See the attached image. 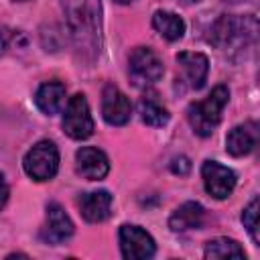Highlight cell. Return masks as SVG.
I'll use <instances>...</instances> for the list:
<instances>
[{"label":"cell","instance_id":"12","mask_svg":"<svg viewBox=\"0 0 260 260\" xmlns=\"http://www.w3.org/2000/svg\"><path fill=\"white\" fill-rule=\"evenodd\" d=\"M258 124L256 122H244L230 130L225 138V148L232 156H246L250 154L258 144Z\"/></svg>","mask_w":260,"mask_h":260},{"label":"cell","instance_id":"17","mask_svg":"<svg viewBox=\"0 0 260 260\" xmlns=\"http://www.w3.org/2000/svg\"><path fill=\"white\" fill-rule=\"evenodd\" d=\"M152 26L154 30L167 39V41H179L185 32V22L181 16H177L175 12H169V10H158L154 12L152 16Z\"/></svg>","mask_w":260,"mask_h":260},{"label":"cell","instance_id":"20","mask_svg":"<svg viewBox=\"0 0 260 260\" xmlns=\"http://www.w3.org/2000/svg\"><path fill=\"white\" fill-rule=\"evenodd\" d=\"M242 221H244L246 230L250 232L252 240L258 244V242H260V236H258V199H252L250 205L244 209V213H242Z\"/></svg>","mask_w":260,"mask_h":260},{"label":"cell","instance_id":"4","mask_svg":"<svg viewBox=\"0 0 260 260\" xmlns=\"http://www.w3.org/2000/svg\"><path fill=\"white\" fill-rule=\"evenodd\" d=\"M162 61L160 57L148 49V47H136L130 53V61H128V73L134 85L138 87H148L152 83H156L162 77Z\"/></svg>","mask_w":260,"mask_h":260},{"label":"cell","instance_id":"21","mask_svg":"<svg viewBox=\"0 0 260 260\" xmlns=\"http://www.w3.org/2000/svg\"><path fill=\"white\" fill-rule=\"evenodd\" d=\"M171 169H173V173H179V175H185L189 169H191V165H189V160L185 158V156H179V158H175L173 160V165H171Z\"/></svg>","mask_w":260,"mask_h":260},{"label":"cell","instance_id":"1","mask_svg":"<svg viewBox=\"0 0 260 260\" xmlns=\"http://www.w3.org/2000/svg\"><path fill=\"white\" fill-rule=\"evenodd\" d=\"M65 20L77 55L91 63L102 51V4L100 0H63Z\"/></svg>","mask_w":260,"mask_h":260},{"label":"cell","instance_id":"15","mask_svg":"<svg viewBox=\"0 0 260 260\" xmlns=\"http://www.w3.org/2000/svg\"><path fill=\"white\" fill-rule=\"evenodd\" d=\"M35 104L43 114H57L65 104V85L61 81H47L35 93Z\"/></svg>","mask_w":260,"mask_h":260},{"label":"cell","instance_id":"23","mask_svg":"<svg viewBox=\"0 0 260 260\" xmlns=\"http://www.w3.org/2000/svg\"><path fill=\"white\" fill-rule=\"evenodd\" d=\"M4 49H6V35H4L2 28H0V55L4 53Z\"/></svg>","mask_w":260,"mask_h":260},{"label":"cell","instance_id":"22","mask_svg":"<svg viewBox=\"0 0 260 260\" xmlns=\"http://www.w3.org/2000/svg\"><path fill=\"white\" fill-rule=\"evenodd\" d=\"M8 201V185H6V179L0 175V209L6 205Z\"/></svg>","mask_w":260,"mask_h":260},{"label":"cell","instance_id":"14","mask_svg":"<svg viewBox=\"0 0 260 260\" xmlns=\"http://www.w3.org/2000/svg\"><path fill=\"white\" fill-rule=\"evenodd\" d=\"M250 20H246V18H234V16H221L213 24L211 41L217 47H228V45H232L236 41H246V32H248L246 24Z\"/></svg>","mask_w":260,"mask_h":260},{"label":"cell","instance_id":"6","mask_svg":"<svg viewBox=\"0 0 260 260\" xmlns=\"http://www.w3.org/2000/svg\"><path fill=\"white\" fill-rule=\"evenodd\" d=\"M120 250L128 260H144L156 252L154 240L148 232L138 225H122L120 228Z\"/></svg>","mask_w":260,"mask_h":260},{"label":"cell","instance_id":"18","mask_svg":"<svg viewBox=\"0 0 260 260\" xmlns=\"http://www.w3.org/2000/svg\"><path fill=\"white\" fill-rule=\"evenodd\" d=\"M138 114L148 126H165L169 122V110L156 100L154 93H146L138 102Z\"/></svg>","mask_w":260,"mask_h":260},{"label":"cell","instance_id":"16","mask_svg":"<svg viewBox=\"0 0 260 260\" xmlns=\"http://www.w3.org/2000/svg\"><path fill=\"white\" fill-rule=\"evenodd\" d=\"M203 217H205V209L197 201H187L173 211V215L169 217V228L173 232H187L199 228L203 223Z\"/></svg>","mask_w":260,"mask_h":260},{"label":"cell","instance_id":"25","mask_svg":"<svg viewBox=\"0 0 260 260\" xmlns=\"http://www.w3.org/2000/svg\"><path fill=\"white\" fill-rule=\"evenodd\" d=\"M116 2H120V4H126V2H132V0H116Z\"/></svg>","mask_w":260,"mask_h":260},{"label":"cell","instance_id":"24","mask_svg":"<svg viewBox=\"0 0 260 260\" xmlns=\"http://www.w3.org/2000/svg\"><path fill=\"white\" fill-rule=\"evenodd\" d=\"M179 2H183V4H193V2H199V0H179Z\"/></svg>","mask_w":260,"mask_h":260},{"label":"cell","instance_id":"5","mask_svg":"<svg viewBox=\"0 0 260 260\" xmlns=\"http://www.w3.org/2000/svg\"><path fill=\"white\" fill-rule=\"evenodd\" d=\"M63 130L73 140H85L93 134V118L83 93H75L67 102L63 114Z\"/></svg>","mask_w":260,"mask_h":260},{"label":"cell","instance_id":"11","mask_svg":"<svg viewBox=\"0 0 260 260\" xmlns=\"http://www.w3.org/2000/svg\"><path fill=\"white\" fill-rule=\"evenodd\" d=\"M177 63L181 67L183 79L187 81V85L191 89H199L203 87L205 79H207V71H209V61L203 53H189L183 51L177 55Z\"/></svg>","mask_w":260,"mask_h":260},{"label":"cell","instance_id":"9","mask_svg":"<svg viewBox=\"0 0 260 260\" xmlns=\"http://www.w3.org/2000/svg\"><path fill=\"white\" fill-rule=\"evenodd\" d=\"M75 162H77V173L89 181H100L110 171L108 156L95 146H81L75 154Z\"/></svg>","mask_w":260,"mask_h":260},{"label":"cell","instance_id":"8","mask_svg":"<svg viewBox=\"0 0 260 260\" xmlns=\"http://www.w3.org/2000/svg\"><path fill=\"white\" fill-rule=\"evenodd\" d=\"M132 104L116 85H106L102 93V116L110 126H124L130 120Z\"/></svg>","mask_w":260,"mask_h":260},{"label":"cell","instance_id":"2","mask_svg":"<svg viewBox=\"0 0 260 260\" xmlns=\"http://www.w3.org/2000/svg\"><path fill=\"white\" fill-rule=\"evenodd\" d=\"M230 100V89L225 85H217L211 89V93L201 100L193 102L187 108V120L195 134L199 136H211L217 124L221 122V112Z\"/></svg>","mask_w":260,"mask_h":260},{"label":"cell","instance_id":"19","mask_svg":"<svg viewBox=\"0 0 260 260\" xmlns=\"http://www.w3.org/2000/svg\"><path fill=\"white\" fill-rule=\"evenodd\" d=\"M205 258H246V252L236 240L228 238H215L209 240L205 246Z\"/></svg>","mask_w":260,"mask_h":260},{"label":"cell","instance_id":"10","mask_svg":"<svg viewBox=\"0 0 260 260\" xmlns=\"http://www.w3.org/2000/svg\"><path fill=\"white\" fill-rule=\"evenodd\" d=\"M73 234V221L65 213V209L59 203H49L47 205V221L43 228V238L49 244H61L69 240Z\"/></svg>","mask_w":260,"mask_h":260},{"label":"cell","instance_id":"7","mask_svg":"<svg viewBox=\"0 0 260 260\" xmlns=\"http://www.w3.org/2000/svg\"><path fill=\"white\" fill-rule=\"evenodd\" d=\"M201 177L205 183V191L215 199H225L232 195L236 187V173L215 160H205L201 167Z\"/></svg>","mask_w":260,"mask_h":260},{"label":"cell","instance_id":"3","mask_svg":"<svg viewBox=\"0 0 260 260\" xmlns=\"http://www.w3.org/2000/svg\"><path fill=\"white\" fill-rule=\"evenodd\" d=\"M24 171L35 181H49L57 175L59 169V150L51 140L37 142L26 154H24Z\"/></svg>","mask_w":260,"mask_h":260},{"label":"cell","instance_id":"13","mask_svg":"<svg viewBox=\"0 0 260 260\" xmlns=\"http://www.w3.org/2000/svg\"><path fill=\"white\" fill-rule=\"evenodd\" d=\"M79 209H81V215L85 221L100 223V221L108 219L112 213V195L104 189L83 193L79 197Z\"/></svg>","mask_w":260,"mask_h":260}]
</instances>
